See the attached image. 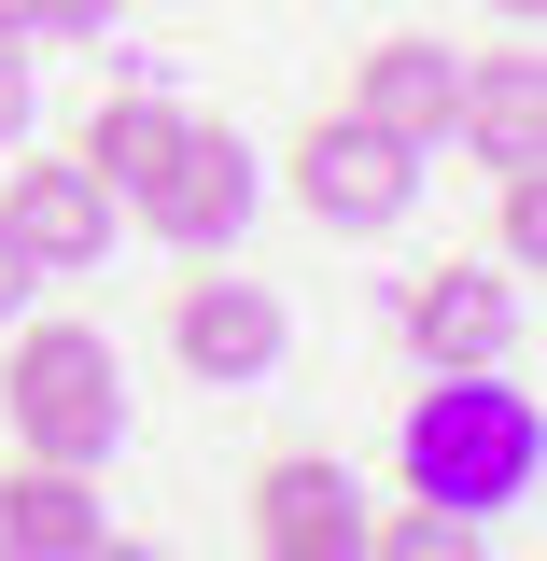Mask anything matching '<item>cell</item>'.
Masks as SVG:
<instances>
[{
	"instance_id": "13",
	"label": "cell",
	"mask_w": 547,
	"mask_h": 561,
	"mask_svg": "<svg viewBox=\"0 0 547 561\" xmlns=\"http://www.w3.org/2000/svg\"><path fill=\"white\" fill-rule=\"evenodd\" d=\"M365 561H491L478 548V519H449V505H394V519H365Z\"/></svg>"
},
{
	"instance_id": "11",
	"label": "cell",
	"mask_w": 547,
	"mask_h": 561,
	"mask_svg": "<svg viewBox=\"0 0 547 561\" xmlns=\"http://www.w3.org/2000/svg\"><path fill=\"white\" fill-rule=\"evenodd\" d=\"M449 140H478L491 169H547V57H478Z\"/></svg>"
},
{
	"instance_id": "14",
	"label": "cell",
	"mask_w": 547,
	"mask_h": 561,
	"mask_svg": "<svg viewBox=\"0 0 547 561\" xmlns=\"http://www.w3.org/2000/svg\"><path fill=\"white\" fill-rule=\"evenodd\" d=\"M29 28L43 43H84V28H113V0H29Z\"/></svg>"
},
{
	"instance_id": "6",
	"label": "cell",
	"mask_w": 547,
	"mask_h": 561,
	"mask_svg": "<svg viewBox=\"0 0 547 561\" xmlns=\"http://www.w3.org/2000/svg\"><path fill=\"white\" fill-rule=\"evenodd\" d=\"M210 267V253H197ZM169 351H183V379H210V393H253V379H267L281 351H295V323H281V295L267 280H183V295H169Z\"/></svg>"
},
{
	"instance_id": "3",
	"label": "cell",
	"mask_w": 547,
	"mask_h": 561,
	"mask_svg": "<svg viewBox=\"0 0 547 561\" xmlns=\"http://www.w3.org/2000/svg\"><path fill=\"white\" fill-rule=\"evenodd\" d=\"M421 197V154L394 127H365V113H323V127L295 140V210L309 225H338V239H394Z\"/></svg>"
},
{
	"instance_id": "16",
	"label": "cell",
	"mask_w": 547,
	"mask_h": 561,
	"mask_svg": "<svg viewBox=\"0 0 547 561\" xmlns=\"http://www.w3.org/2000/svg\"><path fill=\"white\" fill-rule=\"evenodd\" d=\"M14 295H29V267H14V239H0V323H14Z\"/></svg>"
},
{
	"instance_id": "4",
	"label": "cell",
	"mask_w": 547,
	"mask_h": 561,
	"mask_svg": "<svg viewBox=\"0 0 547 561\" xmlns=\"http://www.w3.org/2000/svg\"><path fill=\"white\" fill-rule=\"evenodd\" d=\"M127 210L169 239V253H225V239L253 225V140H239V127H197V113H183V140L155 154V183H140Z\"/></svg>"
},
{
	"instance_id": "15",
	"label": "cell",
	"mask_w": 547,
	"mask_h": 561,
	"mask_svg": "<svg viewBox=\"0 0 547 561\" xmlns=\"http://www.w3.org/2000/svg\"><path fill=\"white\" fill-rule=\"evenodd\" d=\"M29 140V43H0V154Z\"/></svg>"
},
{
	"instance_id": "10",
	"label": "cell",
	"mask_w": 547,
	"mask_h": 561,
	"mask_svg": "<svg viewBox=\"0 0 547 561\" xmlns=\"http://www.w3.org/2000/svg\"><path fill=\"white\" fill-rule=\"evenodd\" d=\"M99 534L113 519H99V478L84 463H14L0 478V561H84Z\"/></svg>"
},
{
	"instance_id": "17",
	"label": "cell",
	"mask_w": 547,
	"mask_h": 561,
	"mask_svg": "<svg viewBox=\"0 0 547 561\" xmlns=\"http://www.w3.org/2000/svg\"><path fill=\"white\" fill-rule=\"evenodd\" d=\"M84 561H169V548H113V534H99V548H84Z\"/></svg>"
},
{
	"instance_id": "8",
	"label": "cell",
	"mask_w": 547,
	"mask_h": 561,
	"mask_svg": "<svg viewBox=\"0 0 547 561\" xmlns=\"http://www.w3.org/2000/svg\"><path fill=\"white\" fill-rule=\"evenodd\" d=\"M505 337H520V295H505L491 267L449 253V267L408 280V351H421V365H505Z\"/></svg>"
},
{
	"instance_id": "5",
	"label": "cell",
	"mask_w": 547,
	"mask_h": 561,
	"mask_svg": "<svg viewBox=\"0 0 547 561\" xmlns=\"http://www.w3.org/2000/svg\"><path fill=\"white\" fill-rule=\"evenodd\" d=\"M0 239H14L29 280H84L99 253H113V183H99L84 154H43V169L0 183Z\"/></svg>"
},
{
	"instance_id": "2",
	"label": "cell",
	"mask_w": 547,
	"mask_h": 561,
	"mask_svg": "<svg viewBox=\"0 0 547 561\" xmlns=\"http://www.w3.org/2000/svg\"><path fill=\"white\" fill-rule=\"evenodd\" d=\"M0 421H14V463H113L127 449V365L99 323H29L0 351Z\"/></svg>"
},
{
	"instance_id": "18",
	"label": "cell",
	"mask_w": 547,
	"mask_h": 561,
	"mask_svg": "<svg viewBox=\"0 0 547 561\" xmlns=\"http://www.w3.org/2000/svg\"><path fill=\"white\" fill-rule=\"evenodd\" d=\"M0 43H29V0H0Z\"/></svg>"
},
{
	"instance_id": "12",
	"label": "cell",
	"mask_w": 547,
	"mask_h": 561,
	"mask_svg": "<svg viewBox=\"0 0 547 561\" xmlns=\"http://www.w3.org/2000/svg\"><path fill=\"white\" fill-rule=\"evenodd\" d=\"M169 140H183V113H169V99H99V113H84V140H70V154H84V169L113 183V210H127L140 183H155V154H169Z\"/></svg>"
},
{
	"instance_id": "7",
	"label": "cell",
	"mask_w": 547,
	"mask_h": 561,
	"mask_svg": "<svg viewBox=\"0 0 547 561\" xmlns=\"http://www.w3.org/2000/svg\"><path fill=\"white\" fill-rule=\"evenodd\" d=\"M253 548L267 561H365V491H351V463L281 449L267 478H253Z\"/></svg>"
},
{
	"instance_id": "9",
	"label": "cell",
	"mask_w": 547,
	"mask_h": 561,
	"mask_svg": "<svg viewBox=\"0 0 547 561\" xmlns=\"http://www.w3.org/2000/svg\"><path fill=\"white\" fill-rule=\"evenodd\" d=\"M351 113L394 127L408 154H435V140L464 127V57H449V43H379V57L351 70Z\"/></svg>"
},
{
	"instance_id": "1",
	"label": "cell",
	"mask_w": 547,
	"mask_h": 561,
	"mask_svg": "<svg viewBox=\"0 0 547 561\" xmlns=\"http://www.w3.org/2000/svg\"><path fill=\"white\" fill-rule=\"evenodd\" d=\"M394 463H408L421 505H449V519H505V505H534V478H547L534 393H505L491 365H435V393L408 408Z\"/></svg>"
},
{
	"instance_id": "19",
	"label": "cell",
	"mask_w": 547,
	"mask_h": 561,
	"mask_svg": "<svg viewBox=\"0 0 547 561\" xmlns=\"http://www.w3.org/2000/svg\"><path fill=\"white\" fill-rule=\"evenodd\" d=\"M491 14H505V28H534V0H491Z\"/></svg>"
}]
</instances>
